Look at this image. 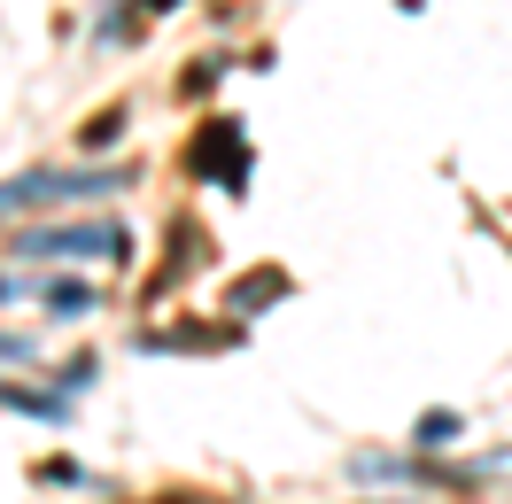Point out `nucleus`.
Masks as SVG:
<instances>
[{"mask_svg":"<svg viewBox=\"0 0 512 504\" xmlns=\"http://www.w3.org/2000/svg\"><path fill=\"white\" fill-rule=\"evenodd\" d=\"M132 241L117 225H63V233H32L16 241V256H125Z\"/></svg>","mask_w":512,"mask_h":504,"instance_id":"nucleus-1","label":"nucleus"},{"mask_svg":"<svg viewBox=\"0 0 512 504\" xmlns=\"http://www.w3.org/2000/svg\"><path fill=\"white\" fill-rule=\"evenodd\" d=\"M419 442H427V450L458 442V411H427V419H419Z\"/></svg>","mask_w":512,"mask_h":504,"instance_id":"nucleus-2","label":"nucleus"},{"mask_svg":"<svg viewBox=\"0 0 512 504\" xmlns=\"http://www.w3.org/2000/svg\"><path fill=\"white\" fill-rule=\"evenodd\" d=\"M47 303H55V318H78V311H86V287H70V280H63Z\"/></svg>","mask_w":512,"mask_h":504,"instance_id":"nucleus-3","label":"nucleus"}]
</instances>
